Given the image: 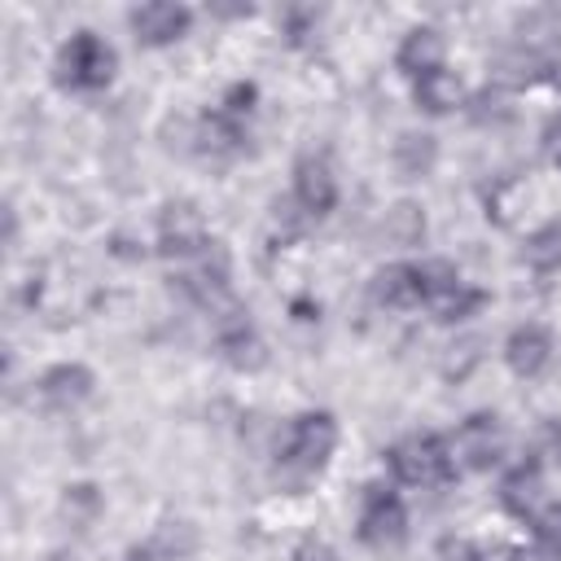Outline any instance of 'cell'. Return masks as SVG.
Here are the masks:
<instances>
[{"label": "cell", "mask_w": 561, "mask_h": 561, "mask_svg": "<svg viewBox=\"0 0 561 561\" xmlns=\"http://www.w3.org/2000/svg\"><path fill=\"white\" fill-rule=\"evenodd\" d=\"M337 447V421L333 412H298L280 438H276V478L289 486L311 482Z\"/></svg>", "instance_id": "obj_1"}, {"label": "cell", "mask_w": 561, "mask_h": 561, "mask_svg": "<svg viewBox=\"0 0 561 561\" xmlns=\"http://www.w3.org/2000/svg\"><path fill=\"white\" fill-rule=\"evenodd\" d=\"M118 70V53L96 35V31H75L57 57H53V79L70 92H101Z\"/></svg>", "instance_id": "obj_2"}, {"label": "cell", "mask_w": 561, "mask_h": 561, "mask_svg": "<svg viewBox=\"0 0 561 561\" xmlns=\"http://www.w3.org/2000/svg\"><path fill=\"white\" fill-rule=\"evenodd\" d=\"M386 465L394 473V482L403 486H447L456 478L451 465V447L438 434H408L386 451Z\"/></svg>", "instance_id": "obj_3"}, {"label": "cell", "mask_w": 561, "mask_h": 561, "mask_svg": "<svg viewBox=\"0 0 561 561\" xmlns=\"http://www.w3.org/2000/svg\"><path fill=\"white\" fill-rule=\"evenodd\" d=\"M421 307L434 320L456 324L482 307V289H473L447 259H430V263H421Z\"/></svg>", "instance_id": "obj_4"}, {"label": "cell", "mask_w": 561, "mask_h": 561, "mask_svg": "<svg viewBox=\"0 0 561 561\" xmlns=\"http://www.w3.org/2000/svg\"><path fill=\"white\" fill-rule=\"evenodd\" d=\"M355 535H359V543H368L377 552H390V548H399L408 539V508H403L394 486H386V482H368L364 486Z\"/></svg>", "instance_id": "obj_5"}, {"label": "cell", "mask_w": 561, "mask_h": 561, "mask_svg": "<svg viewBox=\"0 0 561 561\" xmlns=\"http://www.w3.org/2000/svg\"><path fill=\"white\" fill-rule=\"evenodd\" d=\"M447 447H451L456 473H486L504 456V425L495 412H473L451 430Z\"/></svg>", "instance_id": "obj_6"}, {"label": "cell", "mask_w": 561, "mask_h": 561, "mask_svg": "<svg viewBox=\"0 0 561 561\" xmlns=\"http://www.w3.org/2000/svg\"><path fill=\"white\" fill-rule=\"evenodd\" d=\"M210 324H215V351H219V359L228 368L259 373L267 364V342H263V333L254 329V320H250V311L241 302H232L219 316H210Z\"/></svg>", "instance_id": "obj_7"}, {"label": "cell", "mask_w": 561, "mask_h": 561, "mask_svg": "<svg viewBox=\"0 0 561 561\" xmlns=\"http://www.w3.org/2000/svg\"><path fill=\"white\" fill-rule=\"evenodd\" d=\"M210 228L193 202H167L158 215V254L175 263H193L197 254L210 250Z\"/></svg>", "instance_id": "obj_8"}, {"label": "cell", "mask_w": 561, "mask_h": 561, "mask_svg": "<svg viewBox=\"0 0 561 561\" xmlns=\"http://www.w3.org/2000/svg\"><path fill=\"white\" fill-rule=\"evenodd\" d=\"M127 26L145 48H162V44H175V39L188 35L193 9L188 4H171V0H149V4H136L127 13Z\"/></svg>", "instance_id": "obj_9"}, {"label": "cell", "mask_w": 561, "mask_h": 561, "mask_svg": "<svg viewBox=\"0 0 561 561\" xmlns=\"http://www.w3.org/2000/svg\"><path fill=\"white\" fill-rule=\"evenodd\" d=\"M92 390H96V373H92L88 364H53V368H44L39 381H35L39 403L53 408V412H70V408L88 403Z\"/></svg>", "instance_id": "obj_10"}, {"label": "cell", "mask_w": 561, "mask_h": 561, "mask_svg": "<svg viewBox=\"0 0 561 561\" xmlns=\"http://www.w3.org/2000/svg\"><path fill=\"white\" fill-rule=\"evenodd\" d=\"M294 202L316 219L337 206V175L324 153H302L294 162Z\"/></svg>", "instance_id": "obj_11"}, {"label": "cell", "mask_w": 561, "mask_h": 561, "mask_svg": "<svg viewBox=\"0 0 561 561\" xmlns=\"http://www.w3.org/2000/svg\"><path fill=\"white\" fill-rule=\"evenodd\" d=\"M193 552H197V526L188 517H167L140 543L127 548V561H188Z\"/></svg>", "instance_id": "obj_12"}, {"label": "cell", "mask_w": 561, "mask_h": 561, "mask_svg": "<svg viewBox=\"0 0 561 561\" xmlns=\"http://www.w3.org/2000/svg\"><path fill=\"white\" fill-rule=\"evenodd\" d=\"M394 66H399L412 83L425 79V75L447 70V39H443V31H434V26H412V31L403 35L399 53H394Z\"/></svg>", "instance_id": "obj_13"}, {"label": "cell", "mask_w": 561, "mask_h": 561, "mask_svg": "<svg viewBox=\"0 0 561 561\" xmlns=\"http://www.w3.org/2000/svg\"><path fill=\"white\" fill-rule=\"evenodd\" d=\"M552 359V333L543 324H517L508 337H504V364L513 377H539Z\"/></svg>", "instance_id": "obj_14"}, {"label": "cell", "mask_w": 561, "mask_h": 561, "mask_svg": "<svg viewBox=\"0 0 561 561\" xmlns=\"http://www.w3.org/2000/svg\"><path fill=\"white\" fill-rule=\"evenodd\" d=\"M373 302L390 311H412L421 307V263H386L373 272Z\"/></svg>", "instance_id": "obj_15"}, {"label": "cell", "mask_w": 561, "mask_h": 561, "mask_svg": "<svg viewBox=\"0 0 561 561\" xmlns=\"http://www.w3.org/2000/svg\"><path fill=\"white\" fill-rule=\"evenodd\" d=\"M500 504H504L513 517L535 522V517L548 508V495H543V469L530 465V460H522L513 473H504V482H500Z\"/></svg>", "instance_id": "obj_16"}, {"label": "cell", "mask_w": 561, "mask_h": 561, "mask_svg": "<svg viewBox=\"0 0 561 561\" xmlns=\"http://www.w3.org/2000/svg\"><path fill=\"white\" fill-rule=\"evenodd\" d=\"M390 158H394V171L403 180H425L434 171V162H438V140L430 131H399Z\"/></svg>", "instance_id": "obj_17"}, {"label": "cell", "mask_w": 561, "mask_h": 561, "mask_svg": "<svg viewBox=\"0 0 561 561\" xmlns=\"http://www.w3.org/2000/svg\"><path fill=\"white\" fill-rule=\"evenodd\" d=\"M412 96H416L421 110H430V114H447V110H456V105L465 101V83H460L451 70H438V75L416 79V83H412Z\"/></svg>", "instance_id": "obj_18"}, {"label": "cell", "mask_w": 561, "mask_h": 561, "mask_svg": "<svg viewBox=\"0 0 561 561\" xmlns=\"http://www.w3.org/2000/svg\"><path fill=\"white\" fill-rule=\"evenodd\" d=\"M381 232H386L390 245L412 250V245L425 241V210H421L416 202H394V206L386 210V219H381Z\"/></svg>", "instance_id": "obj_19"}, {"label": "cell", "mask_w": 561, "mask_h": 561, "mask_svg": "<svg viewBox=\"0 0 561 561\" xmlns=\"http://www.w3.org/2000/svg\"><path fill=\"white\" fill-rule=\"evenodd\" d=\"M438 557L443 561H517V548L504 543V539H465V535H447L438 543Z\"/></svg>", "instance_id": "obj_20"}, {"label": "cell", "mask_w": 561, "mask_h": 561, "mask_svg": "<svg viewBox=\"0 0 561 561\" xmlns=\"http://www.w3.org/2000/svg\"><path fill=\"white\" fill-rule=\"evenodd\" d=\"M96 513H101V491H96L92 482H70V486L61 491V517H66L75 530H88V526L96 522Z\"/></svg>", "instance_id": "obj_21"}, {"label": "cell", "mask_w": 561, "mask_h": 561, "mask_svg": "<svg viewBox=\"0 0 561 561\" xmlns=\"http://www.w3.org/2000/svg\"><path fill=\"white\" fill-rule=\"evenodd\" d=\"M530 526H535V548H530V557H535V561H561V504H548Z\"/></svg>", "instance_id": "obj_22"}, {"label": "cell", "mask_w": 561, "mask_h": 561, "mask_svg": "<svg viewBox=\"0 0 561 561\" xmlns=\"http://www.w3.org/2000/svg\"><path fill=\"white\" fill-rule=\"evenodd\" d=\"M526 460H530V465H539V469L561 465V421L543 416V421L530 430V456H526Z\"/></svg>", "instance_id": "obj_23"}, {"label": "cell", "mask_w": 561, "mask_h": 561, "mask_svg": "<svg viewBox=\"0 0 561 561\" xmlns=\"http://www.w3.org/2000/svg\"><path fill=\"white\" fill-rule=\"evenodd\" d=\"M522 259H526L530 267H539V272H552V267L561 263V228H557V224L539 228V232H535V237L526 241Z\"/></svg>", "instance_id": "obj_24"}, {"label": "cell", "mask_w": 561, "mask_h": 561, "mask_svg": "<svg viewBox=\"0 0 561 561\" xmlns=\"http://www.w3.org/2000/svg\"><path fill=\"white\" fill-rule=\"evenodd\" d=\"M254 101H259V92H254V83H232V88L224 92V101H219V114L245 127V118L254 114Z\"/></svg>", "instance_id": "obj_25"}, {"label": "cell", "mask_w": 561, "mask_h": 561, "mask_svg": "<svg viewBox=\"0 0 561 561\" xmlns=\"http://www.w3.org/2000/svg\"><path fill=\"white\" fill-rule=\"evenodd\" d=\"M289 561H337V552H333V543H324L320 535H307V539L294 543Z\"/></svg>", "instance_id": "obj_26"}, {"label": "cell", "mask_w": 561, "mask_h": 561, "mask_svg": "<svg viewBox=\"0 0 561 561\" xmlns=\"http://www.w3.org/2000/svg\"><path fill=\"white\" fill-rule=\"evenodd\" d=\"M543 149H548V162L561 171V118H557V123L543 131Z\"/></svg>", "instance_id": "obj_27"}]
</instances>
